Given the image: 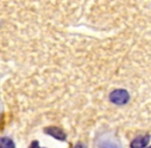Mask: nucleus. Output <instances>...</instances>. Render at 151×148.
<instances>
[{
    "label": "nucleus",
    "instance_id": "nucleus-5",
    "mask_svg": "<svg viewBox=\"0 0 151 148\" xmlns=\"http://www.w3.org/2000/svg\"><path fill=\"white\" fill-rule=\"evenodd\" d=\"M101 148H120V147H118L117 145L114 144V143L105 142V143H103V145L101 146Z\"/></svg>",
    "mask_w": 151,
    "mask_h": 148
},
{
    "label": "nucleus",
    "instance_id": "nucleus-4",
    "mask_svg": "<svg viewBox=\"0 0 151 148\" xmlns=\"http://www.w3.org/2000/svg\"><path fill=\"white\" fill-rule=\"evenodd\" d=\"M0 148H16V145L12 139L4 137L0 139Z\"/></svg>",
    "mask_w": 151,
    "mask_h": 148
},
{
    "label": "nucleus",
    "instance_id": "nucleus-8",
    "mask_svg": "<svg viewBox=\"0 0 151 148\" xmlns=\"http://www.w3.org/2000/svg\"><path fill=\"white\" fill-rule=\"evenodd\" d=\"M40 148H41V147H40Z\"/></svg>",
    "mask_w": 151,
    "mask_h": 148
},
{
    "label": "nucleus",
    "instance_id": "nucleus-1",
    "mask_svg": "<svg viewBox=\"0 0 151 148\" xmlns=\"http://www.w3.org/2000/svg\"><path fill=\"white\" fill-rule=\"evenodd\" d=\"M110 101L116 105H124L129 102V95L125 90H115L110 94Z\"/></svg>",
    "mask_w": 151,
    "mask_h": 148
},
{
    "label": "nucleus",
    "instance_id": "nucleus-7",
    "mask_svg": "<svg viewBox=\"0 0 151 148\" xmlns=\"http://www.w3.org/2000/svg\"><path fill=\"white\" fill-rule=\"evenodd\" d=\"M145 148H151V146H149V147H145Z\"/></svg>",
    "mask_w": 151,
    "mask_h": 148
},
{
    "label": "nucleus",
    "instance_id": "nucleus-2",
    "mask_svg": "<svg viewBox=\"0 0 151 148\" xmlns=\"http://www.w3.org/2000/svg\"><path fill=\"white\" fill-rule=\"evenodd\" d=\"M44 133L50 136H52V138L57 139L59 141H65L66 140V134L62 129L58 128V126H46L44 129Z\"/></svg>",
    "mask_w": 151,
    "mask_h": 148
},
{
    "label": "nucleus",
    "instance_id": "nucleus-6",
    "mask_svg": "<svg viewBox=\"0 0 151 148\" xmlns=\"http://www.w3.org/2000/svg\"><path fill=\"white\" fill-rule=\"evenodd\" d=\"M30 148H40V147H39V145H38V142H37V141H34V142L31 144Z\"/></svg>",
    "mask_w": 151,
    "mask_h": 148
},
{
    "label": "nucleus",
    "instance_id": "nucleus-3",
    "mask_svg": "<svg viewBox=\"0 0 151 148\" xmlns=\"http://www.w3.org/2000/svg\"><path fill=\"white\" fill-rule=\"evenodd\" d=\"M149 136H140L131 142V148H145L149 143Z\"/></svg>",
    "mask_w": 151,
    "mask_h": 148
}]
</instances>
